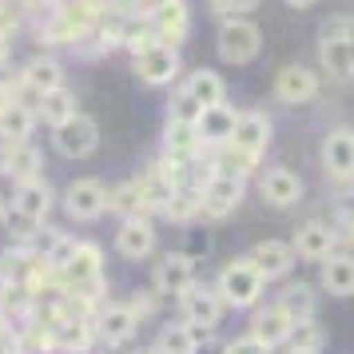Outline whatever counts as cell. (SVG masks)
Masks as SVG:
<instances>
[{
	"instance_id": "cell-1",
	"label": "cell",
	"mask_w": 354,
	"mask_h": 354,
	"mask_svg": "<svg viewBox=\"0 0 354 354\" xmlns=\"http://www.w3.org/2000/svg\"><path fill=\"white\" fill-rule=\"evenodd\" d=\"M215 290H219L223 306H231V310H251L263 299L267 283H263V274L247 259H231L223 271H219V279H215Z\"/></svg>"
},
{
	"instance_id": "cell-2",
	"label": "cell",
	"mask_w": 354,
	"mask_h": 354,
	"mask_svg": "<svg viewBox=\"0 0 354 354\" xmlns=\"http://www.w3.org/2000/svg\"><path fill=\"white\" fill-rule=\"evenodd\" d=\"M243 203V179L239 176H227V171H211L207 183L199 187V215L219 223L227 219L231 211Z\"/></svg>"
},
{
	"instance_id": "cell-3",
	"label": "cell",
	"mask_w": 354,
	"mask_h": 354,
	"mask_svg": "<svg viewBox=\"0 0 354 354\" xmlns=\"http://www.w3.org/2000/svg\"><path fill=\"white\" fill-rule=\"evenodd\" d=\"M52 144L64 160H88L100 147V124L92 115L76 112L72 120H64L60 128H52Z\"/></svg>"
},
{
	"instance_id": "cell-4",
	"label": "cell",
	"mask_w": 354,
	"mask_h": 354,
	"mask_svg": "<svg viewBox=\"0 0 354 354\" xmlns=\"http://www.w3.org/2000/svg\"><path fill=\"white\" fill-rule=\"evenodd\" d=\"M259 52H263V32H259V24L251 20H223V28H219V60L227 64H251Z\"/></svg>"
},
{
	"instance_id": "cell-5",
	"label": "cell",
	"mask_w": 354,
	"mask_h": 354,
	"mask_svg": "<svg viewBox=\"0 0 354 354\" xmlns=\"http://www.w3.org/2000/svg\"><path fill=\"white\" fill-rule=\"evenodd\" d=\"M64 211H68V219H76V223H92V219H100L108 211V187L92 176L72 179L64 187Z\"/></svg>"
},
{
	"instance_id": "cell-6",
	"label": "cell",
	"mask_w": 354,
	"mask_h": 354,
	"mask_svg": "<svg viewBox=\"0 0 354 354\" xmlns=\"http://www.w3.org/2000/svg\"><path fill=\"white\" fill-rule=\"evenodd\" d=\"M322 171L326 179H335V183H354V128H335L322 136Z\"/></svg>"
},
{
	"instance_id": "cell-7",
	"label": "cell",
	"mask_w": 354,
	"mask_h": 354,
	"mask_svg": "<svg viewBox=\"0 0 354 354\" xmlns=\"http://www.w3.org/2000/svg\"><path fill=\"white\" fill-rule=\"evenodd\" d=\"M223 147H231V151L247 156L251 163H259L263 151L271 147V120H267L263 112H239L235 131H231V140H227Z\"/></svg>"
},
{
	"instance_id": "cell-8",
	"label": "cell",
	"mask_w": 354,
	"mask_h": 354,
	"mask_svg": "<svg viewBox=\"0 0 354 354\" xmlns=\"http://www.w3.org/2000/svg\"><path fill=\"white\" fill-rule=\"evenodd\" d=\"M151 287H156V295L179 299L183 290L195 287V259L187 251H167L151 271Z\"/></svg>"
},
{
	"instance_id": "cell-9",
	"label": "cell",
	"mask_w": 354,
	"mask_h": 354,
	"mask_svg": "<svg viewBox=\"0 0 354 354\" xmlns=\"http://www.w3.org/2000/svg\"><path fill=\"white\" fill-rule=\"evenodd\" d=\"M176 303H179L183 322H195V326H203V330H215V326L223 322V310H227L223 299H219V290L203 287V283H195L192 290H183Z\"/></svg>"
},
{
	"instance_id": "cell-10",
	"label": "cell",
	"mask_w": 354,
	"mask_h": 354,
	"mask_svg": "<svg viewBox=\"0 0 354 354\" xmlns=\"http://www.w3.org/2000/svg\"><path fill=\"white\" fill-rule=\"evenodd\" d=\"M247 263L255 267L259 274H263V283H274V279H287L290 271H295V247L290 243H283V239H263V243H255L251 251H247Z\"/></svg>"
},
{
	"instance_id": "cell-11",
	"label": "cell",
	"mask_w": 354,
	"mask_h": 354,
	"mask_svg": "<svg viewBox=\"0 0 354 354\" xmlns=\"http://www.w3.org/2000/svg\"><path fill=\"white\" fill-rule=\"evenodd\" d=\"M290 247H295V259H299V263H322V259L335 255L338 231L330 223H322V219H306V223L295 231Z\"/></svg>"
},
{
	"instance_id": "cell-12",
	"label": "cell",
	"mask_w": 354,
	"mask_h": 354,
	"mask_svg": "<svg viewBox=\"0 0 354 354\" xmlns=\"http://www.w3.org/2000/svg\"><path fill=\"white\" fill-rule=\"evenodd\" d=\"M52 203H56V192H52L48 179H28V183H17V195L8 203V215L28 219V223H44L52 215Z\"/></svg>"
},
{
	"instance_id": "cell-13",
	"label": "cell",
	"mask_w": 354,
	"mask_h": 354,
	"mask_svg": "<svg viewBox=\"0 0 354 354\" xmlns=\"http://www.w3.org/2000/svg\"><path fill=\"white\" fill-rule=\"evenodd\" d=\"M156 247H160V235H156V227L147 223L144 215H131V219H124V223L115 227V255L120 259L140 263V259H147Z\"/></svg>"
},
{
	"instance_id": "cell-14",
	"label": "cell",
	"mask_w": 354,
	"mask_h": 354,
	"mask_svg": "<svg viewBox=\"0 0 354 354\" xmlns=\"http://www.w3.org/2000/svg\"><path fill=\"white\" fill-rule=\"evenodd\" d=\"M136 76L147 84V88H163V84H171L179 76V52L171 44H151L136 56Z\"/></svg>"
},
{
	"instance_id": "cell-15",
	"label": "cell",
	"mask_w": 354,
	"mask_h": 354,
	"mask_svg": "<svg viewBox=\"0 0 354 354\" xmlns=\"http://www.w3.org/2000/svg\"><path fill=\"white\" fill-rule=\"evenodd\" d=\"M259 195H263L267 207L287 211L303 199V179L295 176L290 167H267V171L259 176Z\"/></svg>"
},
{
	"instance_id": "cell-16",
	"label": "cell",
	"mask_w": 354,
	"mask_h": 354,
	"mask_svg": "<svg viewBox=\"0 0 354 354\" xmlns=\"http://www.w3.org/2000/svg\"><path fill=\"white\" fill-rule=\"evenodd\" d=\"M315 96H319V76L306 64L279 68V76H274V100H283V104H310Z\"/></svg>"
},
{
	"instance_id": "cell-17",
	"label": "cell",
	"mask_w": 354,
	"mask_h": 354,
	"mask_svg": "<svg viewBox=\"0 0 354 354\" xmlns=\"http://www.w3.org/2000/svg\"><path fill=\"white\" fill-rule=\"evenodd\" d=\"M104 346H128L136 330H140V315L131 310L128 303H108L100 310V322H96Z\"/></svg>"
},
{
	"instance_id": "cell-18",
	"label": "cell",
	"mask_w": 354,
	"mask_h": 354,
	"mask_svg": "<svg viewBox=\"0 0 354 354\" xmlns=\"http://www.w3.org/2000/svg\"><path fill=\"white\" fill-rule=\"evenodd\" d=\"M60 271H64L68 287H100V274H104L100 247H96V243H76Z\"/></svg>"
},
{
	"instance_id": "cell-19",
	"label": "cell",
	"mask_w": 354,
	"mask_h": 354,
	"mask_svg": "<svg viewBox=\"0 0 354 354\" xmlns=\"http://www.w3.org/2000/svg\"><path fill=\"white\" fill-rule=\"evenodd\" d=\"M319 287L322 295H330V299H351L354 295V255L351 251H335L330 259H322L319 263Z\"/></svg>"
},
{
	"instance_id": "cell-20",
	"label": "cell",
	"mask_w": 354,
	"mask_h": 354,
	"mask_svg": "<svg viewBox=\"0 0 354 354\" xmlns=\"http://www.w3.org/2000/svg\"><path fill=\"white\" fill-rule=\"evenodd\" d=\"M319 64L326 68L330 80H351L354 76V36H322Z\"/></svg>"
},
{
	"instance_id": "cell-21",
	"label": "cell",
	"mask_w": 354,
	"mask_h": 354,
	"mask_svg": "<svg viewBox=\"0 0 354 354\" xmlns=\"http://www.w3.org/2000/svg\"><path fill=\"white\" fill-rule=\"evenodd\" d=\"M235 120L239 112H231L227 104H215V108H203L199 124H195V136H199V147H223L235 131Z\"/></svg>"
},
{
	"instance_id": "cell-22",
	"label": "cell",
	"mask_w": 354,
	"mask_h": 354,
	"mask_svg": "<svg viewBox=\"0 0 354 354\" xmlns=\"http://www.w3.org/2000/svg\"><path fill=\"white\" fill-rule=\"evenodd\" d=\"M290 330H295V322L271 303L267 310H255V319H251V330H247V335L255 338V342H263L267 351H274V346L290 342Z\"/></svg>"
},
{
	"instance_id": "cell-23",
	"label": "cell",
	"mask_w": 354,
	"mask_h": 354,
	"mask_svg": "<svg viewBox=\"0 0 354 354\" xmlns=\"http://www.w3.org/2000/svg\"><path fill=\"white\" fill-rule=\"evenodd\" d=\"M151 24H156V36L163 44L179 48L187 40V32H192V12H187L183 0H171V4H163L160 12H151Z\"/></svg>"
},
{
	"instance_id": "cell-24",
	"label": "cell",
	"mask_w": 354,
	"mask_h": 354,
	"mask_svg": "<svg viewBox=\"0 0 354 354\" xmlns=\"http://www.w3.org/2000/svg\"><path fill=\"white\" fill-rule=\"evenodd\" d=\"M0 176H8L12 183L40 179V151L32 144H8L0 151Z\"/></svg>"
},
{
	"instance_id": "cell-25",
	"label": "cell",
	"mask_w": 354,
	"mask_h": 354,
	"mask_svg": "<svg viewBox=\"0 0 354 354\" xmlns=\"http://www.w3.org/2000/svg\"><path fill=\"white\" fill-rule=\"evenodd\" d=\"M20 84H24L28 92H36V96L56 92V88H64V68L56 64L52 56H36V60H28V64H24Z\"/></svg>"
},
{
	"instance_id": "cell-26",
	"label": "cell",
	"mask_w": 354,
	"mask_h": 354,
	"mask_svg": "<svg viewBox=\"0 0 354 354\" xmlns=\"http://www.w3.org/2000/svg\"><path fill=\"white\" fill-rule=\"evenodd\" d=\"M183 92L199 104V108H215V104H227V84L219 72H211V68H199L192 72L187 80H183Z\"/></svg>"
},
{
	"instance_id": "cell-27",
	"label": "cell",
	"mask_w": 354,
	"mask_h": 354,
	"mask_svg": "<svg viewBox=\"0 0 354 354\" xmlns=\"http://www.w3.org/2000/svg\"><path fill=\"white\" fill-rule=\"evenodd\" d=\"M274 306H279L290 322L315 319V310H319V290L310 287V283H290V287L274 299Z\"/></svg>"
},
{
	"instance_id": "cell-28",
	"label": "cell",
	"mask_w": 354,
	"mask_h": 354,
	"mask_svg": "<svg viewBox=\"0 0 354 354\" xmlns=\"http://www.w3.org/2000/svg\"><path fill=\"white\" fill-rule=\"evenodd\" d=\"M211 330H203V326H195V322H167L160 330V338H156V346H160L163 354H192L195 342L199 338H207Z\"/></svg>"
},
{
	"instance_id": "cell-29",
	"label": "cell",
	"mask_w": 354,
	"mask_h": 354,
	"mask_svg": "<svg viewBox=\"0 0 354 354\" xmlns=\"http://www.w3.org/2000/svg\"><path fill=\"white\" fill-rule=\"evenodd\" d=\"M32 128H36V108L20 104V100H12V104L4 108V115H0V131H4V144H28Z\"/></svg>"
},
{
	"instance_id": "cell-30",
	"label": "cell",
	"mask_w": 354,
	"mask_h": 354,
	"mask_svg": "<svg viewBox=\"0 0 354 354\" xmlns=\"http://www.w3.org/2000/svg\"><path fill=\"white\" fill-rule=\"evenodd\" d=\"M40 104H36V115L44 120V124H52V128H60L64 120H72V115L80 112L76 108V96L68 92V88H56V92H44V96H36Z\"/></svg>"
},
{
	"instance_id": "cell-31",
	"label": "cell",
	"mask_w": 354,
	"mask_h": 354,
	"mask_svg": "<svg viewBox=\"0 0 354 354\" xmlns=\"http://www.w3.org/2000/svg\"><path fill=\"white\" fill-rule=\"evenodd\" d=\"M195 151H199V136H195L192 124H176V120H167V131H163V156L192 163Z\"/></svg>"
},
{
	"instance_id": "cell-32",
	"label": "cell",
	"mask_w": 354,
	"mask_h": 354,
	"mask_svg": "<svg viewBox=\"0 0 354 354\" xmlns=\"http://www.w3.org/2000/svg\"><path fill=\"white\" fill-rule=\"evenodd\" d=\"M163 215H171L176 223H192L195 215H199V192H192V187L179 183L176 192H171V199L163 203Z\"/></svg>"
},
{
	"instance_id": "cell-33",
	"label": "cell",
	"mask_w": 354,
	"mask_h": 354,
	"mask_svg": "<svg viewBox=\"0 0 354 354\" xmlns=\"http://www.w3.org/2000/svg\"><path fill=\"white\" fill-rule=\"evenodd\" d=\"M199 115H203V108H199L183 88H179L176 96H171V104H167V120H176V124H192V128H195V124H199Z\"/></svg>"
},
{
	"instance_id": "cell-34",
	"label": "cell",
	"mask_w": 354,
	"mask_h": 354,
	"mask_svg": "<svg viewBox=\"0 0 354 354\" xmlns=\"http://www.w3.org/2000/svg\"><path fill=\"white\" fill-rule=\"evenodd\" d=\"M88 342H92V326L80 319H68L60 322V346L64 351H88Z\"/></svg>"
},
{
	"instance_id": "cell-35",
	"label": "cell",
	"mask_w": 354,
	"mask_h": 354,
	"mask_svg": "<svg viewBox=\"0 0 354 354\" xmlns=\"http://www.w3.org/2000/svg\"><path fill=\"white\" fill-rule=\"evenodd\" d=\"M322 326L319 319H303L295 322V330H290V346H303V351H322Z\"/></svg>"
},
{
	"instance_id": "cell-36",
	"label": "cell",
	"mask_w": 354,
	"mask_h": 354,
	"mask_svg": "<svg viewBox=\"0 0 354 354\" xmlns=\"http://www.w3.org/2000/svg\"><path fill=\"white\" fill-rule=\"evenodd\" d=\"M227 354H271L263 342H255L251 335H243V338H231L227 342Z\"/></svg>"
},
{
	"instance_id": "cell-37",
	"label": "cell",
	"mask_w": 354,
	"mask_h": 354,
	"mask_svg": "<svg viewBox=\"0 0 354 354\" xmlns=\"http://www.w3.org/2000/svg\"><path fill=\"white\" fill-rule=\"evenodd\" d=\"M192 354H227V342H219V338H199V342H195V351Z\"/></svg>"
},
{
	"instance_id": "cell-38",
	"label": "cell",
	"mask_w": 354,
	"mask_h": 354,
	"mask_svg": "<svg viewBox=\"0 0 354 354\" xmlns=\"http://www.w3.org/2000/svg\"><path fill=\"white\" fill-rule=\"evenodd\" d=\"M215 12H239V0H211Z\"/></svg>"
},
{
	"instance_id": "cell-39",
	"label": "cell",
	"mask_w": 354,
	"mask_h": 354,
	"mask_svg": "<svg viewBox=\"0 0 354 354\" xmlns=\"http://www.w3.org/2000/svg\"><path fill=\"white\" fill-rule=\"evenodd\" d=\"M8 60H12V44H8V36L0 32V68L8 64Z\"/></svg>"
},
{
	"instance_id": "cell-40",
	"label": "cell",
	"mask_w": 354,
	"mask_h": 354,
	"mask_svg": "<svg viewBox=\"0 0 354 354\" xmlns=\"http://www.w3.org/2000/svg\"><path fill=\"white\" fill-rule=\"evenodd\" d=\"M163 4H171V0H140V8H144V17H151V12H160Z\"/></svg>"
},
{
	"instance_id": "cell-41",
	"label": "cell",
	"mask_w": 354,
	"mask_h": 354,
	"mask_svg": "<svg viewBox=\"0 0 354 354\" xmlns=\"http://www.w3.org/2000/svg\"><path fill=\"white\" fill-rule=\"evenodd\" d=\"M8 104H12V88H8V84H0V115H4Z\"/></svg>"
},
{
	"instance_id": "cell-42",
	"label": "cell",
	"mask_w": 354,
	"mask_h": 354,
	"mask_svg": "<svg viewBox=\"0 0 354 354\" xmlns=\"http://www.w3.org/2000/svg\"><path fill=\"white\" fill-rule=\"evenodd\" d=\"M290 8H310V4H319V0H287Z\"/></svg>"
},
{
	"instance_id": "cell-43",
	"label": "cell",
	"mask_w": 354,
	"mask_h": 354,
	"mask_svg": "<svg viewBox=\"0 0 354 354\" xmlns=\"http://www.w3.org/2000/svg\"><path fill=\"white\" fill-rule=\"evenodd\" d=\"M4 219H8V199L0 195V223H4Z\"/></svg>"
},
{
	"instance_id": "cell-44",
	"label": "cell",
	"mask_w": 354,
	"mask_h": 354,
	"mask_svg": "<svg viewBox=\"0 0 354 354\" xmlns=\"http://www.w3.org/2000/svg\"><path fill=\"white\" fill-rule=\"evenodd\" d=\"M100 354H131V351H124V346H104Z\"/></svg>"
},
{
	"instance_id": "cell-45",
	"label": "cell",
	"mask_w": 354,
	"mask_h": 354,
	"mask_svg": "<svg viewBox=\"0 0 354 354\" xmlns=\"http://www.w3.org/2000/svg\"><path fill=\"white\" fill-rule=\"evenodd\" d=\"M287 354H319V351H303V346H290Z\"/></svg>"
},
{
	"instance_id": "cell-46",
	"label": "cell",
	"mask_w": 354,
	"mask_h": 354,
	"mask_svg": "<svg viewBox=\"0 0 354 354\" xmlns=\"http://www.w3.org/2000/svg\"><path fill=\"white\" fill-rule=\"evenodd\" d=\"M140 354H163V351H160V346H144Z\"/></svg>"
},
{
	"instance_id": "cell-47",
	"label": "cell",
	"mask_w": 354,
	"mask_h": 354,
	"mask_svg": "<svg viewBox=\"0 0 354 354\" xmlns=\"http://www.w3.org/2000/svg\"><path fill=\"white\" fill-rule=\"evenodd\" d=\"M8 4H12V0H0V12H8Z\"/></svg>"
},
{
	"instance_id": "cell-48",
	"label": "cell",
	"mask_w": 354,
	"mask_h": 354,
	"mask_svg": "<svg viewBox=\"0 0 354 354\" xmlns=\"http://www.w3.org/2000/svg\"><path fill=\"white\" fill-rule=\"evenodd\" d=\"M346 239H351V243H354V219H351V231H346Z\"/></svg>"
}]
</instances>
